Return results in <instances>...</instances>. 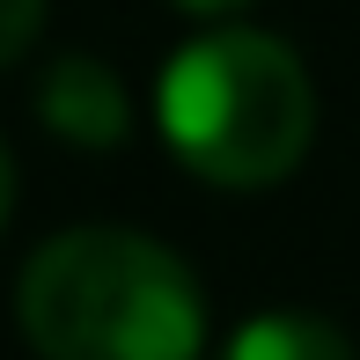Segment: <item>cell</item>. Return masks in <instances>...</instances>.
I'll return each mask as SVG.
<instances>
[{
    "label": "cell",
    "instance_id": "1",
    "mask_svg": "<svg viewBox=\"0 0 360 360\" xmlns=\"http://www.w3.org/2000/svg\"><path fill=\"white\" fill-rule=\"evenodd\" d=\"M22 338L44 360H199L206 302L176 250L133 228H67L22 265Z\"/></svg>",
    "mask_w": 360,
    "mask_h": 360
},
{
    "label": "cell",
    "instance_id": "2",
    "mask_svg": "<svg viewBox=\"0 0 360 360\" xmlns=\"http://www.w3.org/2000/svg\"><path fill=\"white\" fill-rule=\"evenodd\" d=\"M155 110H162V140L176 147V162L228 191L280 184L316 140L309 67L265 30L191 37L162 67Z\"/></svg>",
    "mask_w": 360,
    "mask_h": 360
},
{
    "label": "cell",
    "instance_id": "3",
    "mask_svg": "<svg viewBox=\"0 0 360 360\" xmlns=\"http://www.w3.org/2000/svg\"><path fill=\"white\" fill-rule=\"evenodd\" d=\"M37 118L52 125L59 140L74 147H118L125 125H133V103H125V81L89 52H67L44 67V89H37Z\"/></svg>",
    "mask_w": 360,
    "mask_h": 360
},
{
    "label": "cell",
    "instance_id": "4",
    "mask_svg": "<svg viewBox=\"0 0 360 360\" xmlns=\"http://www.w3.org/2000/svg\"><path fill=\"white\" fill-rule=\"evenodd\" d=\"M221 360H353V338L338 331V323H323V316H294V309H280V316L243 323V331L228 338Z\"/></svg>",
    "mask_w": 360,
    "mask_h": 360
},
{
    "label": "cell",
    "instance_id": "5",
    "mask_svg": "<svg viewBox=\"0 0 360 360\" xmlns=\"http://www.w3.org/2000/svg\"><path fill=\"white\" fill-rule=\"evenodd\" d=\"M44 8H52V0H0V67H15V59L37 44Z\"/></svg>",
    "mask_w": 360,
    "mask_h": 360
},
{
    "label": "cell",
    "instance_id": "6",
    "mask_svg": "<svg viewBox=\"0 0 360 360\" xmlns=\"http://www.w3.org/2000/svg\"><path fill=\"white\" fill-rule=\"evenodd\" d=\"M15 214V162H8V147H0V228H8Z\"/></svg>",
    "mask_w": 360,
    "mask_h": 360
},
{
    "label": "cell",
    "instance_id": "7",
    "mask_svg": "<svg viewBox=\"0 0 360 360\" xmlns=\"http://www.w3.org/2000/svg\"><path fill=\"white\" fill-rule=\"evenodd\" d=\"M184 15H236V8H250V0H176Z\"/></svg>",
    "mask_w": 360,
    "mask_h": 360
}]
</instances>
